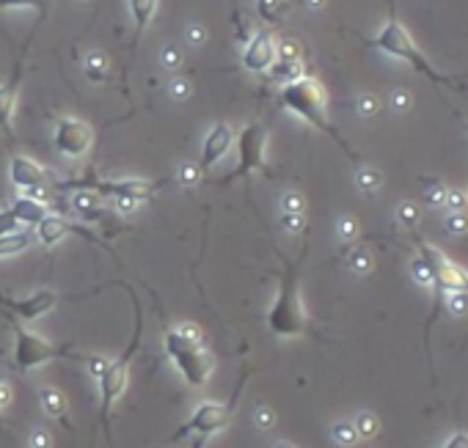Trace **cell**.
Segmentation results:
<instances>
[{"mask_svg": "<svg viewBox=\"0 0 468 448\" xmlns=\"http://www.w3.org/2000/svg\"><path fill=\"white\" fill-rule=\"evenodd\" d=\"M449 311H452V314H466L468 292H452V297H449Z\"/></svg>", "mask_w": 468, "mask_h": 448, "instance_id": "obj_35", "label": "cell"}, {"mask_svg": "<svg viewBox=\"0 0 468 448\" xmlns=\"http://www.w3.org/2000/svg\"><path fill=\"white\" fill-rule=\"evenodd\" d=\"M52 143H55L58 154H64V157H75V160L86 157L94 143L92 124H86L83 119H61L55 127V135H52Z\"/></svg>", "mask_w": 468, "mask_h": 448, "instance_id": "obj_11", "label": "cell"}, {"mask_svg": "<svg viewBox=\"0 0 468 448\" xmlns=\"http://www.w3.org/2000/svg\"><path fill=\"white\" fill-rule=\"evenodd\" d=\"M276 448H295V446H289V443H279Z\"/></svg>", "mask_w": 468, "mask_h": 448, "instance_id": "obj_51", "label": "cell"}, {"mask_svg": "<svg viewBox=\"0 0 468 448\" xmlns=\"http://www.w3.org/2000/svg\"><path fill=\"white\" fill-rule=\"evenodd\" d=\"M466 195H468V193H466Z\"/></svg>", "mask_w": 468, "mask_h": 448, "instance_id": "obj_53", "label": "cell"}, {"mask_svg": "<svg viewBox=\"0 0 468 448\" xmlns=\"http://www.w3.org/2000/svg\"><path fill=\"white\" fill-rule=\"evenodd\" d=\"M256 424H259V429H270L273 424H276V415H273V410L270 407H256Z\"/></svg>", "mask_w": 468, "mask_h": 448, "instance_id": "obj_37", "label": "cell"}, {"mask_svg": "<svg viewBox=\"0 0 468 448\" xmlns=\"http://www.w3.org/2000/svg\"><path fill=\"white\" fill-rule=\"evenodd\" d=\"M270 75H273L276 80H284V83H295V80L303 77L300 61H279V58H276V64L270 66Z\"/></svg>", "mask_w": 468, "mask_h": 448, "instance_id": "obj_21", "label": "cell"}, {"mask_svg": "<svg viewBox=\"0 0 468 448\" xmlns=\"http://www.w3.org/2000/svg\"><path fill=\"white\" fill-rule=\"evenodd\" d=\"M232 418V404H218V402H201L196 407V412L187 418V424L182 429H177V440L185 438V435H196L193 446L190 448H201L212 435L224 432L226 424Z\"/></svg>", "mask_w": 468, "mask_h": 448, "instance_id": "obj_9", "label": "cell"}, {"mask_svg": "<svg viewBox=\"0 0 468 448\" xmlns=\"http://www.w3.org/2000/svg\"><path fill=\"white\" fill-rule=\"evenodd\" d=\"M17 231H22V223L17 221V215L11 209H3L0 212V237H11Z\"/></svg>", "mask_w": 468, "mask_h": 448, "instance_id": "obj_28", "label": "cell"}, {"mask_svg": "<svg viewBox=\"0 0 468 448\" xmlns=\"http://www.w3.org/2000/svg\"><path fill=\"white\" fill-rule=\"evenodd\" d=\"M163 347H166V355L171 358V363L177 366V371L182 374V380L190 388H201L210 380L212 358L201 347L198 338H187L180 330H168L166 338H163Z\"/></svg>", "mask_w": 468, "mask_h": 448, "instance_id": "obj_3", "label": "cell"}, {"mask_svg": "<svg viewBox=\"0 0 468 448\" xmlns=\"http://www.w3.org/2000/svg\"><path fill=\"white\" fill-rule=\"evenodd\" d=\"M306 6H309V8H320V6H323V0H306Z\"/></svg>", "mask_w": 468, "mask_h": 448, "instance_id": "obj_50", "label": "cell"}, {"mask_svg": "<svg viewBox=\"0 0 468 448\" xmlns=\"http://www.w3.org/2000/svg\"><path fill=\"white\" fill-rule=\"evenodd\" d=\"M86 75H89L92 80H102V77H105V61H102V58H92V61L86 64Z\"/></svg>", "mask_w": 468, "mask_h": 448, "instance_id": "obj_40", "label": "cell"}, {"mask_svg": "<svg viewBox=\"0 0 468 448\" xmlns=\"http://www.w3.org/2000/svg\"><path fill=\"white\" fill-rule=\"evenodd\" d=\"M281 105L286 110H292L298 119H303L306 124H312L314 130L333 137L342 149H347L342 135L336 133L333 124L328 121V94L314 77H300L295 83H286L284 91H281Z\"/></svg>", "mask_w": 468, "mask_h": 448, "instance_id": "obj_1", "label": "cell"}, {"mask_svg": "<svg viewBox=\"0 0 468 448\" xmlns=\"http://www.w3.org/2000/svg\"><path fill=\"white\" fill-rule=\"evenodd\" d=\"M446 231H449V234H466L468 231L466 212H452V215L446 218Z\"/></svg>", "mask_w": 468, "mask_h": 448, "instance_id": "obj_31", "label": "cell"}, {"mask_svg": "<svg viewBox=\"0 0 468 448\" xmlns=\"http://www.w3.org/2000/svg\"><path fill=\"white\" fill-rule=\"evenodd\" d=\"M268 327L279 338H292V336L306 333V314H303L300 292H298V267H286L284 272L276 303L268 314Z\"/></svg>", "mask_w": 468, "mask_h": 448, "instance_id": "obj_2", "label": "cell"}, {"mask_svg": "<svg viewBox=\"0 0 468 448\" xmlns=\"http://www.w3.org/2000/svg\"><path fill=\"white\" fill-rule=\"evenodd\" d=\"M58 303L55 292H36L25 300H11V297H0V306H6L11 314H17L22 322H34L39 316H45L52 306Z\"/></svg>", "mask_w": 468, "mask_h": 448, "instance_id": "obj_17", "label": "cell"}, {"mask_svg": "<svg viewBox=\"0 0 468 448\" xmlns=\"http://www.w3.org/2000/svg\"><path fill=\"white\" fill-rule=\"evenodd\" d=\"M281 223H284V228H286L289 234H300V231H303V215H284Z\"/></svg>", "mask_w": 468, "mask_h": 448, "instance_id": "obj_42", "label": "cell"}, {"mask_svg": "<svg viewBox=\"0 0 468 448\" xmlns=\"http://www.w3.org/2000/svg\"><path fill=\"white\" fill-rule=\"evenodd\" d=\"M39 396H42V407H45L50 415H55V418L66 415V396L58 388H45Z\"/></svg>", "mask_w": 468, "mask_h": 448, "instance_id": "obj_20", "label": "cell"}, {"mask_svg": "<svg viewBox=\"0 0 468 448\" xmlns=\"http://www.w3.org/2000/svg\"><path fill=\"white\" fill-rule=\"evenodd\" d=\"M177 330H180L182 336H187V338H198V341H201V330H198L196 324H190V322H185V324H180Z\"/></svg>", "mask_w": 468, "mask_h": 448, "instance_id": "obj_48", "label": "cell"}, {"mask_svg": "<svg viewBox=\"0 0 468 448\" xmlns=\"http://www.w3.org/2000/svg\"><path fill=\"white\" fill-rule=\"evenodd\" d=\"M8 209L17 215V221L22 225H34V228L50 215L47 204L42 198H36V195H20V198H14V204Z\"/></svg>", "mask_w": 468, "mask_h": 448, "instance_id": "obj_18", "label": "cell"}, {"mask_svg": "<svg viewBox=\"0 0 468 448\" xmlns=\"http://www.w3.org/2000/svg\"><path fill=\"white\" fill-rule=\"evenodd\" d=\"M108 363H110V360H105L102 355H92V358H89V374H92L94 380H99L102 371L108 368Z\"/></svg>", "mask_w": 468, "mask_h": 448, "instance_id": "obj_41", "label": "cell"}, {"mask_svg": "<svg viewBox=\"0 0 468 448\" xmlns=\"http://www.w3.org/2000/svg\"><path fill=\"white\" fill-rule=\"evenodd\" d=\"M414 278L419 281V283H424V286H432V275H430V267L424 264V259H414Z\"/></svg>", "mask_w": 468, "mask_h": 448, "instance_id": "obj_36", "label": "cell"}, {"mask_svg": "<svg viewBox=\"0 0 468 448\" xmlns=\"http://www.w3.org/2000/svg\"><path fill=\"white\" fill-rule=\"evenodd\" d=\"M58 190L75 187L83 193H96L102 198H113L119 204V209H136L138 204L149 201L157 195L160 184H149L143 179H113V181H55Z\"/></svg>", "mask_w": 468, "mask_h": 448, "instance_id": "obj_5", "label": "cell"}, {"mask_svg": "<svg viewBox=\"0 0 468 448\" xmlns=\"http://www.w3.org/2000/svg\"><path fill=\"white\" fill-rule=\"evenodd\" d=\"M234 143V133L229 124H215L207 137H204V146H201V160H198V171L201 174H207L212 165H218L226 154H229V149H232Z\"/></svg>", "mask_w": 468, "mask_h": 448, "instance_id": "obj_14", "label": "cell"}, {"mask_svg": "<svg viewBox=\"0 0 468 448\" xmlns=\"http://www.w3.org/2000/svg\"><path fill=\"white\" fill-rule=\"evenodd\" d=\"M50 435H47L45 429H34V435H31V448H50Z\"/></svg>", "mask_w": 468, "mask_h": 448, "instance_id": "obj_45", "label": "cell"}, {"mask_svg": "<svg viewBox=\"0 0 468 448\" xmlns=\"http://www.w3.org/2000/svg\"><path fill=\"white\" fill-rule=\"evenodd\" d=\"M237 140V168L232 174H226L224 181H237L254 171L265 168V149H268V130L262 124H248L242 127V133L234 135Z\"/></svg>", "mask_w": 468, "mask_h": 448, "instance_id": "obj_8", "label": "cell"}, {"mask_svg": "<svg viewBox=\"0 0 468 448\" xmlns=\"http://www.w3.org/2000/svg\"><path fill=\"white\" fill-rule=\"evenodd\" d=\"M466 292H468V269H466Z\"/></svg>", "mask_w": 468, "mask_h": 448, "instance_id": "obj_52", "label": "cell"}, {"mask_svg": "<svg viewBox=\"0 0 468 448\" xmlns=\"http://www.w3.org/2000/svg\"><path fill=\"white\" fill-rule=\"evenodd\" d=\"M370 253L364 251V248H356V251H350V256H347V267L356 269V272H367L370 269Z\"/></svg>", "mask_w": 468, "mask_h": 448, "instance_id": "obj_30", "label": "cell"}, {"mask_svg": "<svg viewBox=\"0 0 468 448\" xmlns=\"http://www.w3.org/2000/svg\"><path fill=\"white\" fill-rule=\"evenodd\" d=\"M256 6L268 22H279L281 14L286 11V0H256Z\"/></svg>", "mask_w": 468, "mask_h": 448, "instance_id": "obj_24", "label": "cell"}, {"mask_svg": "<svg viewBox=\"0 0 468 448\" xmlns=\"http://www.w3.org/2000/svg\"><path fill=\"white\" fill-rule=\"evenodd\" d=\"M66 355H72L69 344H52V341H45L42 336L20 327V324L14 327V363L20 371H34L50 360L66 358Z\"/></svg>", "mask_w": 468, "mask_h": 448, "instance_id": "obj_7", "label": "cell"}, {"mask_svg": "<svg viewBox=\"0 0 468 448\" xmlns=\"http://www.w3.org/2000/svg\"><path fill=\"white\" fill-rule=\"evenodd\" d=\"M190 39H193V42H201V39H204V33H201L198 28H193V31H190Z\"/></svg>", "mask_w": 468, "mask_h": 448, "instance_id": "obj_49", "label": "cell"}, {"mask_svg": "<svg viewBox=\"0 0 468 448\" xmlns=\"http://www.w3.org/2000/svg\"><path fill=\"white\" fill-rule=\"evenodd\" d=\"M157 3H160V0H130V14H133V22H136V36H133L130 50H136L138 39L143 36V31H146L149 22L154 20V14H157Z\"/></svg>", "mask_w": 468, "mask_h": 448, "instance_id": "obj_19", "label": "cell"}, {"mask_svg": "<svg viewBox=\"0 0 468 448\" xmlns=\"http://www.w3.org/2000/svg\"><path fill=\"white\" fill-rule=\"evenodd\" d=\"M279 61H300V47L295 45V42L279 45Z\"/></svg>", "mask_w": 468, "mask_h": 448, "instance_id": "obj_38", "label": "cell"}, {"mask_svg": "<svg viewBox=\"0 0 468 448\" xmlns=\"http://www.w3.org/2000/svg\"><path fill=\"white\" fill-rule=\"evenodd\" d=\"M419 218H421V212H419V207L416 204H411V201H405V204H400L397 207V223L400 225H416L419 223Z\"/></svg>", "mask_w": 468, "mask_h": 448, "instance_id": "obj_26", "label": "cell"}, {"mask_svg": "<svg viewBox=\"0 0 468 448\" xmlns=\"http://www.w3.org/2000/svg\"><path fill=\"white\" fill-rule=\"evenodd\" d=\"M419 259H424V264L430 267V275H432V286L438 292H466V269L458 267L452 259H446L438 248L432 245H421L419 248Z\"/></svg>", "mask_w": 468, "mask_h": 448, "instance_id": "obj_10", "label": "cell"}, {"mask_svg": "<svg viewBox=\"0 0 468 448\" xmlns=\"http://www.w3.org/2000/svg\"><path fill=\"white\" fill-rule=\"evenodd\" d=\"M50 0H0V11L3 8H36L42 17H45Z\"/></svg>", "mask_w": 468, "mask_h": 448, "instance_id": "obj_27", "label": "cell"}, {"mask_svg": "<svg viewBox=\"0 0 468 448\" xmlns=\"http://www.w3.org/2000/svg\"><path fill=\"white\" fill-rule=\"evenodd\" d=\"M391 107H394L397 113L408 110V107H411V94H408V91H394V94H391Z\"/></svg>", "mask_w": 468, "mask_h": 448, "instance_id": "obj_39", "label": "cell"}, {"mask_svg": "<svg viewBox=\"0 0 468 448\" xmlns=\"http://www.w3.org/2000/svg\"><path fill=\"white\" fill-rule=\"evenodd\" d=\"M444 448H468V435L466 432H458V435H452L449 440H446V446Z\"/></svg>", "mask_w": 468, "mask_h": 448, "instance_id": "obj_47", "label": "cell"}, {"mask_svg": "<svg viewBox=\"0 0 468 448\" xmlns=\"http://www.w3.org/2000/svg\"><path fill=\"white\" fill-rule=\"evenodd\" d=\"M446 195H449V187L441 184L438 179H432L424 187V201H427L430 207H444V204H446Z\"/></svg>", "mask_w": 468, "mask_h": 448, "instance_id": "obj_23", "label": "cell"}, {"mask_svg": "<svg viewBox=\"0 0 468 448\" xmlns=\"http://www.w3.org/2000/svg\"><path fill=\"white\" fill-rule=\"evenodd\" d=\"M8 177H11V181H14L22 193L36 195V198L45 195V190L55 187L52 177L47 174L39 163H34L31 157H14L11 165H8Z\"/></svg>", "mask_w": 468, "mask_h": 448, "instance_id": "obj_12", "label": "cell"}, {"mask_svg": "<svg viewBox=\"0 0 468 448\" xmlns=\"http://www.w3.org/2000/svg\"><path fill=\"white\" fill-rule=\"evenodd\" d=\"M281 204H284V215H303V198L298 193H286Z\"/></svg>", "mask_w": 468, "mask_h": 448, "instance_id": "obj_32", "label": "cell"}, {"mask_svg": "<svg viewBox=\"0 0 468 448\" xmlns=\"http://www.w3.org/2000/svg\"><path fill=\"white\" fill-rule=\"evenodd\" d=\"M8 396H11V391H8V385H6L3 366H0V429H3V407H6V402H8Z\"/></svg>", "mask_w": 468, "mask_h": 448, "instance_id": "obj_46", "label": "cell"}, {"mask_svg": "<svg viewBox=\"0 0 468 448\" xmlns=\"http://www.w3.org/2000/svg\"><path fill=\"white\" fill-rule=\"evenodd\" d=\"M34 234H36V239H39L42 245H47V248L58 245L66 234H80V237H86V239H92V242H99L92 231H86L83 225L69 223V221H66V218H61V215H47L45 221L34 228Z\"/></svg>", "mask_w": 468, "mask_h": 448, "instance_id": "obj_15", "label": "cell"}, {"mask_svg": "<svg viewBox=\"0 0 468 448\" xmlns=\"http://www.w3.org/2000/svg\"><path fill=\"white\" fill-rule=\"evenodd\" d=\"M356 432H358V438H364V440H370L377 435V429H380V424H377V418H374L372 412H361L356 421Z\"/></svg>", "mask_w": 468, "mask_h": 448, "instance_id": "obj_25", "label": "cell"}, {"mask_svg": "<svg viewBox=\"0 0 468 448\" xmlns=\"http://www.w3.org/2000/svg\"><path fill=\"white\" fill-rule=\"evenodd\" d=\"M468 204V195L463 190H449V195H446V207L452 209V212H463Z\"/></svg>", "mask_w": 468, "mask_h": 448, "instance_id": "obj_34", "label": "cell"}, {"mask_svg": "<svg viewBox=\"0 0 468 448\" xmlns=\"http://www.w3.org/2000/svg\"><path fill=\"white\" fill-rule=\"evenodd\" d=\"M380 184H383V177H380L374 168H364V171L358 174V187H361L364 193H374Z\"/></svg>", "mask_w": 468, "mask_h": 448, "instance_id": "obj_29", "label": "cell"}, {"mask_svg": "<svg viewBox=\"0 0 468 448\" xmlns=\"http://www.w3.org/2000/svg\"><path fill=\"white\" fill-rule=\"evenodd\" d=\"M372 45L377 47V50H383L386 55L397 58V61H405L408 66H414V69L421 72L424 77H430V80H435V83H446V86H452V77L441 75V72L421 55V50L416 47V42L408 36V31H405L397 20H391V22L383 25V31L377 33V39H372Z\"/></svg>", "mask_w": 468, "mask_h": 448, "instance_id": "obj_4", "label": "cell"}, {"mask_svg": "<svg viewBox=\"0 0 468 448\" xmlns=\"http://www.w3.org/2000/svg\"><path fill=\"white\" fill-rule=\"evenodd\" d=\"M138 344H140V314L136 316V333H133L130 347L116 360H110L108 368L102 371V377L96 380V385H99V404H102V421H108L110 407L116 404V399H119V396L124 394V388H127V380H130V360L136 355Z\"/></svg>", "mask_w": 468, "mask_h": 448, "instance_id": "obj_6", "label": "cell"}, {"mask_svg": "<svg viewBox=\"0 0 468 448\" xmlns=\"http://www.w3.org/2000/svg\"><path fill=\"white\" fill-rule=\"evenodd\" d=\"M330 435H333V440H336V443H342V446H356V443H358L356 424H347V421H339V424H333Z\"/></svg>", "mask_w": 468, "mask_h": 448, "instance_id": "obj_22", "label": "cell"}, {"mask_svg": "<svg viewBox=\"0 0 468 448\" xmlns=\"http://www.w3.org/2000/svg\"><path fill=\"white\" fill-rule=\"evenodd\" d=\"M20 80H22V58H17L11 77L6 83H0V133L8 140L14 137L11 119H14V105H17V94H20Z\"/></svg>", "mask_w": 468, "mask_h": 448, "instance_id": "obj_16", "label": "cell"}, {"mask_svg": "<svg viewBox=\"0 0 468 448\" xmlns=\"http://www.w3.org/2000/svg\"><path fill=\"white\" fill-rule=\"evenodd\" d=\"M198 177H201L198 165H182V174H180V181H182V184H196Z\"/></svg>", "mask_w": 468, "mask_h": 448, "instance_id": "obj_44", "label": "cell"}, {"mask_svg": "<svg viewBox=\"0 0 468 448\" xmlns=\"http://www.w3.org/2000/svg\"><path fill=\"white\" fill-rule=\"evenodd\" d=\"M377 107H380V102H377L374 94H364V96L358 99V113L367 116V119H372L374 113H377Z\"/></svg>", "mask_w": 468, "mask_h": 448, "instance_id": "obj_33", "label": "cell"}, {"mask_svg": "<svg viewBox=\"0 0 468 448\" xmlns=\"http://www.w3.org/2000/svg\"><path fill=\"white\" fill-rule=\"evenodd\" d=\"M276 58H279V45L270 31H256L242 50V66L248 72H270Z\"/></svg>", "mask_w": 468, "mask_h": 448, "instance_id": "obj_13", "label": "cell"}, {"mask_svg": "<svg viewBox=\"0 0 468 448\" xmlns=\"http://www.w3.org/2000/svg\"><path fill=\"white\" fill-rule=\"evenodd\" d=\"M356 234H358V225H356L353 218H344V221L339 223V237H342V239H353Z\"/></svg>", "mask_w": 468, "mask_h": 448, "instance_id": "obj_43", "label": "cell"}]
</instances>
